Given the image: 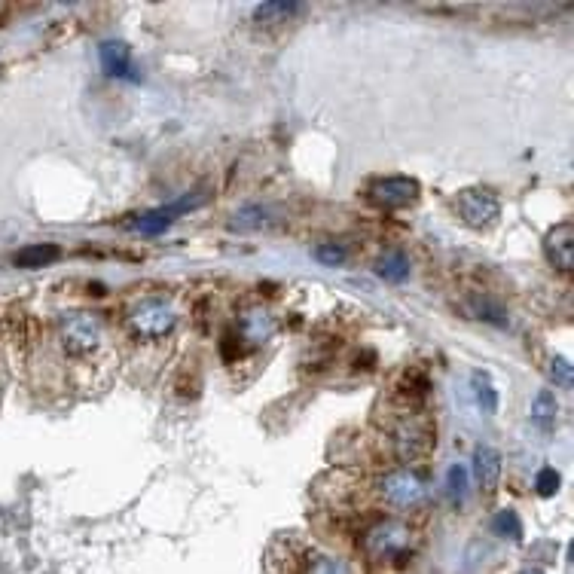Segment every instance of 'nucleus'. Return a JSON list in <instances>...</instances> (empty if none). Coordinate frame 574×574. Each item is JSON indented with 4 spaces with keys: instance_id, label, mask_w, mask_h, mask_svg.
Returning <instances> with one entry per match:
<instances>
[{
    "instance_id": "393cba45",
    "label": "nucleus",
    "mask_w": 574,
    "mask_h": 574,
    "mask_svg": "<svg viewBox=\"0 0 574 574\" xmlns=\"http://www.w3.org/2000/svg\"><path fill=\"white\" fill-rule=\"evenodd\" d=\"M535 489H538V495H541V498L556 495V489H559V474H556L553 468H541V471H538V477H535Z\"/></svg>"
},
{
    "instance_id": "412c9836",
    "label": "nucleus",
    "mask_w": 574,
    "mask_h": 574,
    "mask_svg": "<svg viewBox=\"0 0 574 574\" xmlns=\"http://www.w3.org/2000/svg\"><path fill=\"white\" fill-rule=\"evenodd\" d=\"M446 492L452 501H462L465 492H468V468L465 465H452L449 474H446Z\"/></svg>"
},
{
    "instance_id": "f8f14e48",
    "label": "nucleus",
    "mask_w": 574,
    "mask_h": 574,
    "mask_svg": "<svg viewBox=\"0 0 574 574\" xmlns=\"http://www.w3.org/2000/svg\"><path fill=\"white\" fill-rule=\"evenodd\" d=\"M98 55H101V68H104L110 77L138 80L135 65H132V49H129L123 40H107V43H101Z\"/></svg>"
},
{
    "instance_id": "0eeeda50",
    "label": "nucleus",
    "mask_w": 574,
    "mask_h": 574,
    "mask_svg": "<svg viewBox=\"0 0 574 574\" xmlns=\"http://www.w3.org/2000/svg\"><path fill=\"white\" fill-rule=\"evenodd\" d=\"M455 214L468 229H489L501 217V202L483 187H468L455 196Z\"/></svg>"
},
{
    "instance_id": "4be33fe9",
    "label": "nucleus",
    "mask_w": 574,
    "mask_h": 574,
    "mask_svg": "<svg viewBox=\"0 0 574 574\" xmlns=\"http://www.w3.org/2000/svg\"><path fill=\"white\" fill-rule=\"evenodd\" d=\"M315 257H318V263H324V266H342V263L349 260V251L342 248V245H336V242H324V245L315 248Z\"/></svg>"
},
{
    "instance_id": "6e6552de",
    "label": "nucleus",
    "mask_w": 574,
    "mask_h": 574,
    "mask_svg": "<svg viewBox=\"0 0 574 574\" xmlns=\"http://www.w3.org/2000/svg\"><path fill=\"white\" fill-rule=\"evenodd\" d=\"M370 202L376 208H385V211H404L410 205L419 202V181L416 178H404V175H394V178H382V181H373L370 184Z\"/></svg>"
},
{
    "instance_id": "1a4fd4ad",
    "label": "nucleus",
    "mask_w": 574,
    "mask_h": 574,
    "mask_svg": "<svg viewBox=\"0 0 574 574\" xmlns=\"http://www.w3.org/2000/svg\"><path fill=\"white\" fill-rule=\"evenodd\" d=\"M202 202H205V193H196V196L178 199L175 205H165V208H153V211H147V214H138V217H135V229H138V233H144V236H159V233H165V229L175 223L181 214L199 208Z\"/></svg>"
},
{
    "instance_id": "5701e85b",
    "label": "nucleus",
    "mask_w": 574,
    "mask_h": 574,
    "mask_svg": "<svg viewBox=\"0 0 574 574\" xmlns=\"http://www.w3.org/2000/svg\"><path fill=\"white\" fill-rule=\"evenodd\" d=\"M547 373H550L553 385H559V388H571L574 385V373H571V364L565 358H553Z\"/></svg>"
},
{
    "instance_id": "6ab92c4d",
    "label": "nucleus",
    "mask_w": 574,
    "mask_h": 574,
    "mask_svg": "<svg viewBox=\"0 0 574 574\" xmlns=\"http://www.w3.org/2000/svg\"><path fill=\"white\" fill-rule=\"evenodd\" d=\"M300 13H303V4H260L257 7V22L278 25V22H287L291 16H300Z\"/></svg>"
},
{
    "instance_id": "2eb2a0df",
    "label": "nucleus",
    "mask_w": 574,
    "mask_h": 574,
    "mask_svg": "<svg viewBox=\"0 0 574 574\" xmlns=\"http://www.w3.org/2000/svg\"><path fill=\"white\" fill-rule=\"evenodd\" d=\"M556 413H559V404H556V397L553 391H538L535 397V404H532V425L544 434H550L556 428Z\"/></svg>"
},
{
    "instance_id": "9b49d317",
    "label": "nucleus",
    "mask_w": 574,
    "mask_h": 574,
    "mask_svg": "<svg viewBox=\"0 0 574 574\" xmlns=\"http://www.w3.org/2000/svg\"><path fill=\"white\" fill-rule=\"evenodd\" d=\"M544 254L559 272H571V266H574V226L568 220L556 223L544 236Z\"/></svg>"
},
{
    "instance_id": "aec40b11",
    "label": "nucleus",
    "mask_w": 574,
    "mask_h": 574,
    "mask_svg": "<svg viewBox=\"0 0 574 574\" xmlns=\"http://www.w3.org/2000/svg\"><path fill=\"white\" fill-rule=\"evenodd\" d=\"M492 532L501 535V538H510V541H520L523 538V523L513 510H501L492 520Z\"/></svg>"
},
{
    "instance_id": "f3484780",
    "label": "nucleus",
    "mask_w": 574,
    "mask_h": 574,
    "mask_svg": "<svg viewBox=\"0 0 574 574\" xmlns=\"http://www.w3.org/2000/svg\"><path fill=\"white\" fill-rule=\"evenodd\" d=\"M272 223L269 217V208H260V205H251V208H242L236 217H233V229H239V233H257V229H266Z\"/></svg>"
},
{
    "instance_id": "423d86ee",
    "label": "nucleus",
    "mask_w": 574,
    "mask_h": 574,
    "mask_svg": "<svg viewBox=\"0 0 574 574\" xmlns=\"http://www.w3.org/2000/svg\"><path fill=\"white\" fill-rule=\"evenodd\" d=\"M410 547H413V532L400 520H382L364 535V550L376 562L404 559L410 553Z\"/></svg>"
},
{
    "instance_id": "dca6fc26",
    "label": "nucleus",
    "mask_w": 574,
    "mask_h": 574,
    "mask_svg": "<svg viewBox=\"0 0 574 574\" xmlns=\"http://www.w3.org/2000/svg\"><path fill=\"white\" fill-rule=\"evenodd\" d=\"M376 272H379L385 281L400 284V281H407V275H410V260H407L404 251H385V254L376 260Z\"/></svg>"
},
{
    "instance_id": "b1692460",
    "label": "nucleus",
    "mask_w": 574,
    "mask_h": 574,
    "mask_svg": "<svg viewBox=\"0 0 574 574\" xmlns=\"http://www.w3.org/2000/svg\"><path fill=\"white\" fill-rule=\"evenodd\" d=\"M474 315L483 318V321H492V324H507V312L498 303H492V300H477L474 303Z\"/></svg>"
},
{
    "instance_id": "f257e3e1",
    "label": "nucleus",
    "mask_w": 574,
    "mask_h": 574,
    "mask_svg": "<svg viewBox=\"0 0 574 574\" xmlns=\"http://www.w3.org/2000/svg\"><path fill=\"white\" fill-rule=\"evenodd\" d=\"M55 336L68 361L89 367V364H107L110 358V336L98 315L92 312H65L55 321Z\"/></svg>"
},
{
    "instance_id": "a211bd4d",
    "label": "nucleus",
    "mask_w": 574,
    "mask_h": 574,
    "mask_svg": "<svg viewBox=\"0 0 574 574\" xmlns=\"http://www.w3.org/2000/svg\"><path fill=\"white\" fill-rule=\"evenodd\" d=\"M471 385H474V397H477V404H480V413H486V416L498 413V391H495L492 379L486 373H474Z\"/></svg>"
},
{
    "instance_id": "39448f33",
    "label": "nucleus",
    "mask_w": 574,
    "mask_h": 574,
    "mask_svg": "<svg viewBox=\"0 0 574 574\" xmlns=\"http://www.w3.org/2000/svg\"><path fill=\"white\" fill-rule=\"evenodd\" d=\"M376 495L382 498L385 507L391 510H416L425 495H428V486L425 480L410 471V468H397V471H388L379 483H376Z\"/></svg>"
},
{
    "instance_id": "ddd939ff",
    "label": "nucleus",
    "mask_w": 574,
    "mask_h": 574,
    "mask_svg": "<svg viewBox=\"0 0 574 574\" xmlns=\"http://www.w3.org/2000/svg\"><path fill=\"white\" fill-rule=\"evenodd\" d=\"M474 477L483 492H495L501 483V455L492 446H480L474 452Z\"/></svg>"
},
{
    "instance_id": "20e7f679",
    "label": "nucleus",
    "mask_w": 574,
    "mask_h": 574,
    "mask_svg": "<svg viewBox=\"0 0 574 574\" xmlns=\"http://www.w3.org/2000/svg\"><path fill=\"white\" fill-rule=\"evenodd\" d=\"M178 321H181V315L168 300H144L126 315V330L135 342L150 346V342H162V339L175 336Z\"/></svg>"
},
{
    "instance_id": "7ed1b4c3",
    "label": "nucleus",
    "mask_w": 574,
    "mask_h": 574,
    "mask_svg": "<svg viewBox=\"0 0 574 574\" xmlns=\"http://www.w3.org/2000/svg\"><path fill=\"white\" fill-rule=\"evenodd\" d=\"M388 443L397 462H422V458L434 449V422L416 410H407L400 416L391 431H388Z\"/></svg>"
},
{
    "instance_id": "f03ea898",
    "label": "nucleus",
    "mask_w": 574,
    "mask_h": 574,
    "mask_svg": "<svg viewBox=\"0 0 574 574\" xmlns=\"http://www.w3.org/2000/svg\"><path fill=\"white\" fill-rule=\"evenodd\" d=\"M266 565L269 574H352L346 559L330 556L312 541H300L294 535H281L272 541Z\"/></svg>"
},
{
    "instance_id": "4468645a",
    "label": "nucleus",
    "mask_w": 574,
    "mask_h": 574,
    "mask_svg": "<svg viewBox=\"0 0 574 574\" xmlns=\"http://www.w3.org/2000/svg\"><path fill=\"white\" fill-rule=\"evenodd\" d=\"M59 257H62V248H59V245L40 242V245H28V248H22V251L13 257V263H16L19 269H43V266H52Z\"/></svg>"
},
{
    "instance_id": "9d476101",
    "label": "nucleus",
    "mask_w": 574,
    "mask_h": 574,
    "mask_svg": "<svg viewBox=\"0 0 574 574\" xmlns=\"http://www.w3.org/2000/svg\"><path fill=\"white\" fill-rule=\"evenodd\" d=\"M275 333V318L269 309L263 306H254V309H245L239 315V324H236V339L242 349H260L263 342H269Z\"/></svg>"
}]
</instances>
